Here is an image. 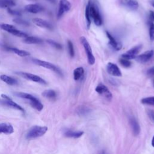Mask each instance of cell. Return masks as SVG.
Segmentation results:
<instances>
[{"label": "cell", "instance_id": "ffe728a7", "mask_svg": "<svg viewBox=\"0 0 154 154\" xmlns=\"http://www.w3.org/2000/svg\"><path fill=\"white\" fill-rule=\"evenodd\" d=\"M64 136L68 138H78L81 137L83 134V131H75L72 130H67L64 132Z\"/></svg>", "mask_w": 154, "mask_h": 154}, {"label": "cell", "instance_id": "44dd1931", "mask_svg": "<svg viewBox=\"0 0 154 154\" xmlns=\"http://www.w3.org/2000/svg\"><path fill=\"white\" fill-rule=\"evenodd\" d=\"M84 70L82 67H79L74 69L73 73L74 80L79 81L81 79H82V78L84 76Z\"/></svg>", "mask_w": 154, "mask_h": 154}, {"label": "cell", "instance_id": "83f0119b", "mask_svg": "<svg viewBox=\"0 0 154 154\" xmlns=\"http://www.w3.org/2000/svg\"><path fill=\"white\" fill-rule=\"evenodd\" d=\"M0 28L8 32H10L11 31H12L13 29H15L16 27L12 25H10V24H8V23H1L0 24Z\"/></svg>", "mask_w": 154, "mask_h": 154}, {"label": "cell", "instance_id": "30bf717a", "mask_svg": "<svg viewBox=\"0 0 154 154\" xmlns=\"http://www.w3.org/2000/svg\"><path fill=\"white\" fill-rule=\"evenodd\" d=\"M1 97L4 99V101H3V103L10 106V107H11V108H13L14 109H16L17 110H19L23 112H25V110L21 106H20L19 105H18L17 103H16V102H14L9 96H8L7 95L5 94H1Z\"/></svg>", "mask_w": 154, "mask_h": 154}, {"label": "cell", "instance_id": "52a82bcc", "mask_svg": "<svg viewBox=\"0 0 154 154\" xmlns=\"http://www.w3.org/2000/svg\"><path fill=\"white\" fill-rule=\"evenodd\" d=\"M95 90L98 94L102 96L106 100H111L112 99V93H111V91L109 90V89L106 85L102 84H99L96 87Z\"/></svg>", "mask_w": 154, "mask_h": 154}, {"label": "cell", "instance_id": "d6986e66", "mask_svg": "<svg viewBox=\"0 0 154 154\" xmlns=\"http://www.w3.org/2000/svg\"><path fill=\"white\" fill-rule=\"evenodd\" d=\"M23 42L26 44H40L43 42V40L39 37L28 35L23 38Z\"/></svg>", "mask_w": 154, "mask_h": 154}, {"label": "cell", "instance_id": "7c38bea8", "mask_svg": "<svg viewBox=\"0 0 154 154\" xmlns=\"http://www.w3.org/2000/svg\"><path fill=\"white\" fill-rule=\"evenodd\" d=\"M107 72L114 76H122V72L118 66L113 63L109 62L106 65Z\"/></svg>", "mask_w": 154, "mask_h": 154}, {"label": "cell", "instance_id": "7402d4cb", "mask_svg": "<svg viewBox=\"0 0 154 154\" xmlns=\"http://www.w3.org/2000/svg\"><path fill=\"white\" fill-rule=\"evenodd\" d=\"M0 79L6 84L10 85H14L17 84V81L16 79L6 75H1L0 76Z\"/></svg>", "mask_w": 154, "mask_h": 154}, {"label": "cell", "instance_id": "d4e9b609", "mask_svg": "<svg viewBox=\"0 0 154 154\" xmlns=\"http://www.w3.org/2000/svg\"><path fill=\"white\" fill-rule=\"evenodd\" d=\"M15 5L14 0H0V8H11Z\"/></svg>", "mask_w": 154, "mask_h": 154}, {"label": "cell", "instance_id": "277c9868", "mask_svg": "<svg viewBox=\"0 0 154 154\" xmlns=\"http://www.w3.org/2000/svg\"><path fill=\"white\" fill-rule=\"evenodd\" d=\"M32 61L34 64L39 66H41V67H45L46 69H49V70H51L54 71V72H55L56 73H57L60 76L63 75V73H62L61 70L57 66H56L55 65L51 63L45 61H43V60H38V59H36V58H32Z\"/></svg>", "mask_w": 154, "mask_h": 154}, {"label": "cell", "instance_id": "6da1fadb", "mask_svg": "<svg viewBox=\"0 0 154 154\" xmlns=\"http://www.w3.org/2000/svg\"><path fill=\"white\" fill-rule=\"evenodd\" d=\"M48 131L46 126H33L31 127L26 134L27 139H32L37 137L43 136Z\"/></svg>", "mask_w": 154, "mask_h": 154}, {"label": "cell", "instance_id": "603a6c76", "mask_svg": "<svg viewBox=\"0 0 154 154\" xmlns=\"http://www.w3.org/2000/svg\"><path fill=\"white\" fill-rule=\"evenodd\" d=\"M90 112V109L84 105L78 106L76 109V112L78 116H84L87 115Z\"/></svg>", "mask_w": 154, "mask_h": 154}, {"label": "cell", "instance_id": "8992f818", "mask_svg": "<svg viewBox=\"0 0 154 154\" xmlns=\"http://www.w3.org/2000/svg\"><path fill=\"white\" fill-rule=\"evenodd\" d=\"M142 49V45H137L129 50H128L127 52L123 54L122 55V58L127 59V60H132V59H135L136 57L138 55V53L140 52L141 49Z\"/></svg>", "mask_w": 154, "mask_h": 154}, {"label": "cell", "instance_id": "8fae6325", "mask_svg": "<svg viewBox=\"0 0 154 154\" xmlns=\"http://www.w3.org/2000/svg\"><path fill=\"white\" fill-rule=\"evenodd\" d=\"M154 55V51L149 50L140 55H138L135 58V60L140 63H144L150 60Z\"/></svg>", "mask_w": 154, "mask_h": 154}, {"label": "cell", "instance_id": "1f68e13d", "mask_svg": "<svg viewBox=\"0 0 154 154\" xmlns=\"http://www.w3.org/2000/svg\"><path fill=\"white\" fill-rule=\"evenodd\" d=\"M119 63H120V64L122 66H123L125 67H129L132 64V63L130 60H127V59H125V58H121L119 60Z\"/></svg>", "mask_w": 154, "mask_h": 154}, {"label": "cell", "instance_id": "3957f363", "mask_svg": "<svg viewBox=\"0 0 154 154\" xmlns=\"http://www.w3.org/2000/svg\"><path fill=\"white\" fill-rule=\"evenodd\" d=\"M79 39H80V42H81V44L82 45V46L85 49L88 64L90 65L94 64L95 63V58L93 54L92 49H91V48L88 42L87 41V38L84 36H81Z\"/></svg>", "mask_w": 154, "mask_h": 154}, {"label": "cell", "instance_id": "4fadbf2b", "mask_svg": "<svg viewBox=\"0 0 154 154\" xmlns=\"http://www.w3.org/2000/svg\"><path fill=\"white\" fill-rule=\"evenodd\" d=\"M129 122L133 134L135 136L138 135L140 132V126L137 120L134 116H131L129 119Z\"/></svg>", "mask_w": 154, "mask_h": 154}, {"label": "cell", "instance_id": "f35d334b", "mask_svg": "<svg viewBox=\"0 0 154 154\" xmlns=\"http://www.w3.org/2000/svg\"><path fill=\"white\" fill-rule=\"evenodd\" d=\"M152 146L154 147V136L153 137L152 140Z\"/></svg>", "mask_w": 154, "mask_h": 154}, {"label": "cell", "instance_id": "8d00e7d4", "mask_svg": "<svg viewBox=\"0 0 154 154\" xmlns=\"http://www.w3.org/2000/svg\"><path fill=\"white\" fill-rule=\"evenodd\" d=\"M149 16V19L150 22H154V11H150Z\"/></svg>", "mask_w": 154, "mask_h": 154}, {"label": "cell", "instance_id": "4316f807", "mask_svg": "<svg viewBox=\"0 0 154 154\" xmlns=\"http://www.w3.org/2000/svg\"><path fill=\"white\" fill-rule=\"evenodd\" d=\"M46 42L49 45H50L51 46L57 49L61 50L63 48L62 45L60 43H59L58 42H57L55 40H51V39H48V40H46Z\"/></svg>", "mask_w": 154, "mask_h": 154}, {"label": "cell", "instance_id": "60d3db41", "mask_svg": "<svg viewBox=\"0 0 154 154\" xmlns=\"http://www.w3.org/2000/svg\"><path fill=\"white\" fill-rule=\"evenodd\" d=\"M99 154H105V152H104V151H101L99 153Z\"/></svg>", "mask_w": 154, "mask_h": 154}, {"label": "cell", "instance_id": "836d02e7", "mask_svg": "<svg viewBox=\"0 0 154 154\" xmlns=\"http://www.w3.org/2000/svg\"><path fill=\"white\" fill-rule=\"evenodd\" d=\"M7 11H8V13L9 14H10L12 16H17V17H20L21 16V13L20 11L13 10L11 8H7Z\"/></svg>", "mask_w": 154, "mask_h": 154}, {"label": "cell", "instance_id": "f1b7e54d", "mask_svg": "<svg viewBox=\"0 0 154 154\" xmlns=\"http://www.w3.org/2000/svg\"><path fill=\"white\" fill-rule=\"evenodd\" d=\"M85 19H86V21H87V27H90V24H91V17H90V14L89 4H88H88L87 5L86 8H85Z\"/></svg>", "mask_w": 154, "mask_h": 154}, {"label": "cell", "instance_id": "5bb4252c", "mask_svg": "<svg viewBox=\"0 0 154 154\" xmlns=\"http://www.w3.org/2000/svg\"><path fill=\"white\" fill-rule=\"evenodd\" d=\"M32 22L37 26H40L41 28H46L49 30H52L53 29V26L52 25V24L46 20L40 18H34L32 19Z\"/></svg>", "mask_w": 154, "mask_h": 154}, {"label": "cell", "instance_id": "5b68a950", "mask_svg": "<svg viewBox=\"0 0 154 154\" xmlns=\"http://www.w3.org/2000/svg\"><path fill=\"white\" fill-rule=\"evenodd\" d=\"M15 73L27 80H29L35 82H37L41 84H46V82L45 79L42 78L38 75L28 73V72H16Z\"/></svg>", "mask_w": 154, "mask_h": 154}, {"label": "cell", "instance_id": "b9f144b4", "mask_svg": "<svg viewBox=\"0 0 154 154\" xmlns=\"http://www.w3.org/2000/svg\"><path fill=\"white\" fill-rule=\"evenodd\" d=\"M28 1H36V0H28Z\"/></svg>", "mask_w": 154, "mask_h": 154}, {"label": "cell", "instance_id": "2e32d148", "mask_svg": "<svg viewBox=\"0 0 154 154\" xmlns=\"http://www.w3.org/2000/svg\"><path fill=\"white\" fill-rule=\"evenodd\" d=\"M24 9L26 11L31 13H38L43 10V7L37 4H30L25 6Z\"/></svg>", "mask_w": 154, "mask_h": 154}, {"label": "cell", "instance_id": "4dcf8cb0", "mask_svg": "<svg viewBox=\"0 0 154 154\" xmlns=\"http://www.w3.org/2000/svg\"><path fill=\"white\" fill-rule=\"evenodd\" d=\"M67 48H68V52H69V55L71 57H73L75 55L74 47L72 42L70 40L67 41Z\"/></svg>", "mask_w": 154, "mask_h": 154}, {"label": "cell", "instance_id": "d590c367", "mask_svg": "<svg viewBox=\"0 0 154 154\" xmlns=\"http://www.w3.org/2000/svg\"><path fill=\"white\" fill-rule=\"evenodd\" d=\"M147 75L149 76V77H152L153 76H154V66L149 68L147 71V73H146Z\"/></svg>", "mask_w": 154, "mask_h": 154}, {"label": "cell", "instance_id": "484cf974", "mask_svg": "<svg viewBox=\"0 0 154 154\" xmlns=\"http://www.w3.org/2000/svg\"><path fill=\"white\" fill-rule=\"evenodd\" d=\"M141 102L144 105L154 106V96H150L143 98L141 100Z\"/></svg>", "mask_w": 154, "mask_h": 154}, {"label": "cell", "instance_id": "9c48e42d", "mask_svg": "<svg viewBox=\"0 0 154 154\" xmlns=\"http://www.w3.org/2000/svg\"><path fill=\"white\" fill-rule=\"evenodd\" d=\"M118 2L122 7L131 10H136L139 6L137 0H118Z\"/></svg>", "mask_w": 154, "mask_h": 154}, {"label": "cell", "instance_id": "74e56055", "mask_svg": "<svg viewBox=\"0 0 154 154\" xmlns=\"http://www.w3.org/2000/svg\"><path fill=\"white\" fill-rule=\"evenodd\" d=\"M46 1L49 2L51 4H55L56 2V0H46Z\"/></svg>", "mask_w": 154, "mask_h": 154}, {"label": "cell", "instance_id": "ac0fdd59", "mask_svg": "<svg viewBox=\"0 0 154 154\" xmlns=\"http://www.w3.org/2000/svg\"><path fill=\"white\" fill-rule=\"evenodd\" d=\"M5 49L7 51H11L14 52V54H17V55L22 57H27L29 56L30 55V53L28 51H24V50H21V49H19L17 48H13V47H9V46H6Z\"/></svg>", "mask_w": 154, "mask_h": 154}, {"label": "cell", "instance_id": "e575fe53", "mask_svg": "<svg viewBox=\"0 0 154 154\" xmlns=\"http://www.w3.org/2000/svg\"><path fill=\"white\" fill-rule=\"evenodd\" d=\"M147 115L150 120L154 122V110L153 109H148L147 110Z\"/></svg>", "mask_w": 154, "mask_h": 154}, {"label": "cell", "instance_id": "ab89813d", "mask_svg": "<svg viewBox=\"0 0 154 154\" xmlns=\"http://www.w3.org/2000/svg\"><path fill=\"white\" fill-rule=\"evenodd\" d=\"M151 4H152V5L154 7V0H152V1H151Z\"/></svg>", "mask_w": 154, "mask_h": 154}, {"label": "cell", "instance_id": "e0dca14e", "mask_svg": "<svg viewBox=\"0 0 154 154\" xmlns=\"http://www.w3.org/2000/svg\"><path fill=\"white\" fill-rule=\"evenodd\" d=\"M14 129L12 125L10 123H0V134H11L13 133Z\"/></svg>", "mask_w": 154, "mask_h": 154}, {"label": "cell", "instance_id": "d6a6232c", "mask_svg": "<svg viewBox=\"0 0 154 154\" xmlns=\"http://www.w3.org/2000/svg\"><path fill=\"white\" fill-rule=\"evenodd\" d=\"M149 37L151 41H154V23L153 22L150 23Z\"/></svg>", "mask_w": 154, "mask_h": 154}, {"label": "cell", "instance_id": "cb8c5ba5", "mask_svg": "<svg viewBox=\"0 0 154 154\" xmlns=\"http://www.w3.org/2000/svg\"><path fill=\"white\" fill-rule=\"evenodd\" d=\"M42 96L47 99L54 100L57 97V93L54 90H46L42 93Z\"/></svg>", "mask_w": 154, "mask_h": 154}, {"label": "cell", "instance_id": "7bdbcfd3", "mask_svg": "<svg viewBox=\"0 0 154 154\" xmlns=\"http://www.w3.org/2000/svg\"><path fill=\"white\" fill-rule=\"evenodd\" d=\"M153 87H154V79H153Z\"/></svg>", "mask_w": 154, "mask_h": 154}, {"label": "cell", "instance_id": "ba28073f", "mask_svg": "<svg viewBox=\"0 0 154 154\" xmlns=\"http://www.w3.org/2000/svg\"><path fill=\"white\" fill-rule=\"evenodd\" d=\"M71 4L67 0H60L59 8L57 13L58 18H60L65 13L69 11L71 8Z\"/></svg>", "mask_w": 154, "mask_h": 154}, {"label": "cell", "instance_id": "9a60e30c", "mask_svg": "<svg viewBox=\"0 0 154 154\" xmlns=\"http://www.w3.org/2000/svg\"><path fill=\"white\" fill-rule=\"evenodd\" d=\"M106 34L109 39V45L115 50H120L122 48V45L120 42L117 41L108 31H106Z\"/></svg>", "mask_w": 154, "mask_h": 154}, {"label": "cell", "instance_id": "f546056e", "mask_svg": "<svg viewBox=\"0 0 154 154\" xmlns=\"http://www.w3.org/2000/svg\"><path fill=\"white\" fill-rule=\"evenodd\" d=\"M13 21L14 22H15L16 23L18 24V25H24V26H28L29 25V23L28 21L23 20V19L18 17H16L14 19H13Z\"/></svg>", "mask_w": 154, "mask_h": 154}, {"label": "cell", "instance_id": "7a4b0ae2", "mask_svg": "<svg viewBox=\"0 0 154 154\" xmlns=\"http://www.w3.org/2000/svg\"><path fill=\"white\" fill-rule=\"evenodd\" d=\"M88 4L90 17L93 19L96 25L98 26H100L102 24V19L97 7L94 4L92 3L91 1H88Z\"/></svg>", "mask_w": 154, "mask_h": 154}]
</instances>
